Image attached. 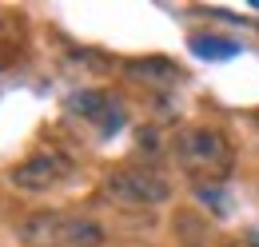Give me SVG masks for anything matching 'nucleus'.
I'll list each match as a JSON object with an SVG mask.
<instances>
[{
  "label": "nucleus",
  "instance_id": "3",
  "mask_svg": "<svg viewBox=\"0 0 259 247\" xmlns=\"http://www.w3.org/2000/svg\"><path fill=\"white\" fill-rule=\"evenodd\" d=\"M68 176H72V159L64 152H56V148L36 152V155L20 159L12 168V184L20 187V191H48V187H56Z\"/></svg>",
  "mask_w": 259,
  "mask_h": 247
},
{
  "label": "nucleus",
  "instance_id": "1",
  "mask_svg": "<svg viewBox=\"0 0 259 247\" xmlns=\"http://www.w3.org/2000/svg\"><path fill=\"white\" fill-rule=\"evenodd\" d=\"M176 159H180V168L188 176L207 180V184L211 180H227L231 163H235L227 136L215 132V128H188V132H180L176 136Z\"/></svg>",
  "mask_w": 259,
  "mask_h": 247
},
{
  "label": "nucleus",
  "instance_id": "6",
  "mask_svg": "<svg viewBox=\"0 0 259 247\" xmlns=\"http://www.w3.org/2000/svg\"><path fill=\"white\" fill-rule=\"evenodd\" d=\"M60 219H64L60 212H36V216H28L20 227H16V235H20L24 247H52Z\"/></svg>",
  "mask_w": 259,
  "mask_h": 247
},
{
  "label": "nucleus",
  "instance_id": "8",
  "mask_svg": "<svg viewBox=\"0 0 259 247\" xmlns=\"http://www.w3.org/2000/svg\"><path fill=\"white\" fill-rule=\"evenodd\" d=\"M176 227H184L180 235H184V243H188V247H199V243H203V235H207V231H203V223H199L195 216H188V212H180V216H176Z\"/></svg>",
  "mask_w": 259,
  "mask_h": 247
},
{
  "label": "nucleus",
  "instance_id": "7",
  "mask_svg": "<svg viewBox=\"0 0 259 247\" xmlns=\"http://www.w3.org/2000/svg\"><path fill=\"white\" fill-rule=\"evenodd\" d=\"M68 108L80 112V116H88V120H104V116H108V96L96 92V88H92V92H76L68 100Z\"/></svg>",
  "mask_w": 259,
  "mask_h": 247
},
{
  "label": "nucleus",
  "instance_id": "4",
  "mask_svg": "<svg viewBox=\"0 0 259 247\" xmlns=\"http://www.w3.org/2000/svg\"><path fill=\"white\" fill-rule=\"evenodd\" d=\"M128 76L136 84H148V88H176L184 80V68L176 60H163V56H144V60H128Z\"/></svg>",
  "mask_w": 259,
  "mask_h": 247
},
{
  "label": "nucleus",
  "instance_id": "5",
  "mask_svg": "<svg viewBox=\"0 0 259 247\" xmlns=\"http://www.w3.org/2000/svg\"><path fill=\"white\" fill-rule=\"evenodd\" d=\"M100 243H104V227L84 216H64L56 227V239H52V247H100Z\"/></svg>",
  "mask_w": 259,
  "mask_h": 247
},
{
  "label": "nucleus",
  "instance_id": "2",
  "mask_svg": "<svg viewBox=\"0 0 259 247\" xmlns=\"http://www.w3.org/2000/svg\"><path fill=\"white\" fill-rule=\"evenodd\" d=\"M104 199L116 208H160L171 199V184L152 168H120L104 180Z\"/></svg>",
  "mask_w": 259,
  "mask_h": 247
},
{
  "label": "nucleus",
  "instance_id": "9",
  "mask_svg": "<svg viewBox=\"0 0 259 247\" xmlns=\"http://www.w3.org/2000/svg\"><path fill=\"white\" fill-rule=\"evenodd\" d=\"M192 48L199 56H235V44H215V40H207V36H195Z\"/></svg>",
  "mask_w": 259,
  "mask_h": 247
},
{
  "label": "nucleus",
  "instance_id": "11",
  "mask_svg": "<svg viewBox=\"0 0 259 247\" xmlns=\"http://www.w3.org/2000/svg\"><path fill=\"white\" fill-rule=\"evenodd\" d=\"M243 247H251V243H243Z\"/></svg>",
  "mask_w": 259,
  "mask_h": 247
},
{
  "label": "nucleus",
  "instance_id": "10",
  "mask_svg": "<svg viewBox=\"0 0 259 247\" xmlns=\"http://www.w3.org/2000/svg\"><path fill=\"white\" fill-rule=\"evenodd\" d=\"M251 247H259V227H255V231H251Z\"/></svg>",
  "mask_w": 259,
  "mask_h": 247
}]
</instances>
